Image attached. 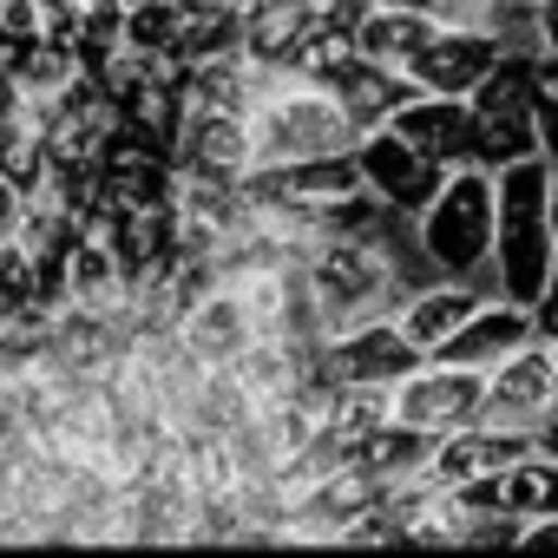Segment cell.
<instances>
[{
	"label": "cell",
	"instance_id": "12",
	"mask_svg": "<svg viewBox=\"0 0 558 558\" xmlns=\"http://www.w3.org/2000/svg\"><path fill=\"white\" fill-rule=\"evenodd\" d=\"M388 125L421 151V158H434V165H473V112H466V99H453V93H408L395 112H388Z\"/></svg>",
	"mask_w": 558,
	"mask_h": 558
},
{
	"label": "cell",
	"instance_id": "8",
	"mask_svg": "<svg viewBox=\"0 0 558 558\" xmlns=\"http://www.w3.org/2000/svg\"><path fill=\"white\" fill-rule=\"evenodd\" d=\"M551 408H558V349H551L545 336L519 342L512 355H499V362L486 368V414H480V421L538 427Z\"/></svg>",
	"mask_w": 558,
	"mask_h": 558
},
{
	"label": "cell",
	"instance_id": "10",
	"mask_svg": "<svg viewBox=\"0 0 558 558\" xmlns=\"http://www.w3.org/2000/svg\"><path fill=\"white\" fill-rule=\"evenodd\" d=\"M506 53V40L499 34H486V27H434V40L401 66L408 80H414V93H453V99H466L480 80H486V66Z\"/></svg>",
	"mask_w": 558,
	"mask_h": 558
},
{
	"label": "cell",
	"instance_id": "4",
	"mask_svg": "<svg viewBox=\"0 0 558 558\" xmlns=\"http://www.w3.org/2000/svg\"><path fill=\"white\" fill-rule=\"evenodd\" d=\"M395 290V256L375 236H323L310 256V310L329 329H349L375 316V303Z\"/></svg>",
	"mask_w": 558,
	"mask_h": 558
},
{
	"label": "cell",
	"instance_id": "13",
	"mask_svg": "<svg viewBox=\"0 0 558 558\" xmlns=\"http://www.w3.org/2000/svg\"><path fill=\"white\" fill-rule=\"evenodd\" d=\"M178 336H184V349H191L197 362H210V368H223V362H236L243 349H256V323H250L243 296L223 290V283H210V290L178 316Z\"/></svg>",
	"mask_w": 558,
	"mask_h": 558
},
{
	"label": "cell",
	"instance_id": "6",
	"mask_svg": "<svg viewBox=\"0 0 558 558\" xmlns=\"http://www.w3.org/2000/svg\"><path fill=\"white\" fill-rule=\"evenodd\" d=\"M486 414V368H460V362H421L414 375H401L388 388V421H408L421 434H460Z\"/></svg>",
	"mask_w": 558,
	"mask_h": 558
},
{
	"label": "cell",
	"instance_id": "25",
	"mask_svg": "<svg viewBox=\"0 0 558 558\" xmlns=\"http://www.w3.org/2000/svg\"><path fill=\"white\" fill-rule=\"evenodd\" d=\"M532 440H538V453H558V408H551V414L532 427Z\"/></svg>",
	"mask_w": 558,
	"mask_h": 558
},
{
	"label": "cell",
	"instance_id": "3",
	"mask_svg": "<svg viewBox=\"0 0 558 558\" xmlns=\"http://www.w3.org/2000/svg\"><path fill=\"white\" fill-rule=\"evenodd\" d=\"M493 250V171L453 165L421 210V256L447 276H466Z\"/></svg>",
	"mask_w": 558,
	"mask_h": 558
},
{
	"label": "cell",
	"instance_id": "19",
	"mask_svg": "<svg viewBox=\"0 0 558 558\" xmlns=\"http://www.w3.org/2000/svg\"><path fill=\"white\" fill-rule=\"evenodd\" d=\"M532 125H538V158H558V53L532 60Z\"/></svg>",
	"mask_w": 558,
	"mask_h": 558
},
{
	"label": "cell",
	"instance_id": "27",
	"mask_svg": "<svg viewBox=\"0 0 558 558\" xmlns=\"http://www.w3.org/2000/svg\"><path fill=\"white\" fill-rule=\"evenodd\" d=\"M551 349H558V342H551Z\"/></svg>",
	"mask_w": 558,
	"mask_h": 558
},
{
	"label": "cell",
	"instance_id": "26",
	"mask_svg": "<svg viewBox=\"0 0 558 558\" xmlns=\"http://www.w3.org/2000/svg\"><path fill=\"white\" fill-rule=\"evenodd\" d=\"M545 223H551V250H558V178H551V197H545Z\"/></svg>",
	"mask_w": 558,
	"mask_h": 558
},
{
	"label": "cell",
	"instance_id": "9",
	"mask_svg": "<svg viewBox=\"0 0 558 558\" xmlns=\"http://www.w3.org/2000/svg\"><path fill=\"white\" fill-rule=\"evenodd\" d=\"M355 165H362V184H368L395 217H421L427 197H434L440 178H447V165L421 158L395 125H368V132L355 138Z\"/></svg>",
	"mask_w": 558,
	"mask_h": 558
},
{
	"label": "cell",
	"instance_id": "17",
	"mask_svg": "<svg viewBox=\"0 0 558 558\" xmlns=\"http://www.w3.org/2000/svg\"><path fill=\"white\" fill-rule=\"evenodd\" d=\"M0 178L21 197L47 191V138H40V106H0Z\"/></svg>",
	"mask_w": 558,
	"mask_h": 558
},
{
	"label": "cell",
	"instance_id": "18",
	"mask_svg": "<svg viewBox=\"0 0 558 558\" xmlns=\"http://www.w3.org/2000/svg\"><path fill=\"white\" fill-rule=\"evenodd\" d=\"M473 310H480V296H473V290H460V283H440V290H421V296H408V310H401L395 323H401V336H408L421 355H434V349H440V342H447V336H453L466 316H473Z\"/></svg>",
	"mask_w": 558,
	"mask_h": 558
},
{
	"label": "cell",
	"instance_id": "14",
	"mask_svg": "<svg viewBox=\"0 0 558 558\" xmlns=\"http://www.w3.org/2000/svg\"><path fill=\"white\" fill-rule=\"evenodd\" d=\"M532 310L525 303H480L427 362H460V368H493L499 355H512L519 342H532Z\"/></svg>",
	"mask_w": 558,
	"mask_h": 558
},
{
	"label": "cell",
	"instance_id": "15",
	"mask_svg": "<svg viewBox=\"0 0 558 558\" xmlns=\"http://www.w3.org/2000/svg\"><path fill=\"white\" fill-rule=\"evenodd\" d=\"M329 93H336V106L349 112V125L355 132H368V125H388V112L414 93V80L408 73H395V66H375V60H342L329 80H323Z\"/></svg>",
	"mask_w": 558,
	"mask_h": 558
},
{
	"label": "cell",
	"instance_id": "5",
	"mask_svg": "<svg viewBox=\"0 0 558 558\" xmlns=\"http://www.w3.org/2000/svg\"><path fill=\"white\" fill-rule=\"evenodd\" d=\"M473 112V165H512L538 151V125H532V60L525 53H499L486 66V80L466 93Z\"/></svg>",
	"mask_w": 558,
	"mask_h": 558
},
{
	"label": "cell",
	"instance_id": "23",
	"mask_svg": "<svg viewBox=\"0 0 558 558\" xmlns=\"http://www.w3.org/2000/svg\"><path fill=\"white\" fill-rule=\"evenodd\" d=\"M21 204H27V197H21V191H14L8 178H0V236H8V230L21 223Z\"/></svg>",
	"mask_w": 558,
	"mask_h": 558
},
{
	"label": "cell",
	"instance_id": "20",
	"mask_svg": "<svg viewBox=\"0 0 558 558\" xmlns=\"http://www.w3.org/2000/svg\"><path fill=\"white\" fill-rule=\"evenodd\" d=\"M395 8H414V14H427L440 27H466V21H493L506 0H395Z\"/></svg>",
	"mask_w": 558,
	"mask_h": 558
},
{
	"label": "cell",
	"instance_id": "24",
	"mask_svg": "<svg viewBox=\"0 0 558 558\" xmlns=\"http://www.w3.org/2000/svg\"><path fill=\"white\" fill-rule=\"evenodd\" d=\"M538 34H545V53H558V0H538Z\"/></svg>",
	"mask_w": 558,
	"mask_h": 558
},
{
	"label": "cell",
	"instance_id": "1",
	"mask_svg": "<svg viewBox=\"0 0 558 558\" xmlns=\"http://www.w3.org/2000/svg\"><path fill=\"white\" fill-rule=\"evenodd\" d=\"M545 197H551V158H512L493 165V263H499V290L506 303H538L558 250H551V223H545Z\"/></svg>",
	"mask_w": 558,
	"mask_h": 558
},
{
	"label": "cell",
	"instance_id": "7",
	"mask_svg": "<svg viewBox=\"0 0 558 558\" xmlns=\"http://www.w3.org/2000/svg\"><path fill=\"white\" fill-rule=\"evenodd\" d=\"M427 355L401 336V323L362 316L349 329H336V342L323 349V381L336 388H395L401 375H414Z\"/></svg>",
	"mask_w": 558,
	"mask_h": 558
},
{
	"label": "cell",
	"instance_id": "21",
	"mask_svg": "<svg viewBox=\"0 0 558 558\" xmlns=\"http://www.w3.org/2000/svg\"><path fill=\"white\" fill-rule=\"evenodd\" d=\"M532 329H538L545 342H558V269H551V283H545V296L532 303Z\"/></svg>",
	"mask_w": 558,
	"mask_h": 558
},
{
	"label": "cell",
	"instance_id": "16",
	"mask_svg": "<svg viewBox=\"0 0 558 558\" xmlns=\"http://www.w3.org/2000/svg\"><path fill=\"white\" fill-rule=\"evenodd\" d=\"M434 27H440V21H427V14H414V8H395V0H368L362 21H355V53L375 60V66H395V73H401V66L434 40Z\"/></svg>",
	"mask_w": 558,
	"mask_h": 558
},
{
	"label": "cell",
	"instance_id": "11",
	"mask_svg": "<svg viewBox=\"0 0 558 558\" xmlns=\"http://www.w3.org/2000/svg\"><path fill=\"white\" fill-rule=\"evenodd\" d=\"M171 158H178V171H197V178H243L250 171V112L184 106Z\"/></svg>",
	"mask_w": 558,
	"mask_h": 558
},
{
	"label": "cell",
	"instance_id": "22",
	"mask_svg": "<svg viewBox=\"0 0 558 558\" xmlns=\"http://www.w3.org/2000/svg\"><path fill=\"white\" fill-rule=\"evenodd\" d=\"M512 538H519V545H558V512H545V519H525Z\"/></svg>",
	"mask_w": 558,
	"mask_h": 558
},
{
	"label": "cell",
	"instance_id": "2",
	"mask_svg": "<svg viewBox=\"0 0 558 558\" xmlns=\"http://www.w3.org/2000/svg\"><path fill=\"white\" fill-rule=\"evenodd\" d=\"M362 132L349 125V112L336 106L329 86L296 80V73H269L250 99V165H276V158H316V151H342Z\"/></svg>",
	"mask_w": 558,
	"mask_h": 558
}]
</instances>
